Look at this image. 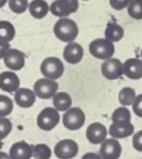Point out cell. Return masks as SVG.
Masks as SVG:
<instances>
[{
	"label": "cell",
	"instance_id": "1",
	"mask_svg": "<svg viewBox=\"0 0 142 159\" xmlns=\"http://www.w3.org/2000/svg\"><path fill=\"white\" fill-rule=\"evenodd\" d=\"M54 35L64 42H72L78 36L79 28L77 24L68 18H63L56 22L53 27Z\"/></svg>",
	"mask_w": 142,
	"mask_h": 159
},
{
	"label": "cell",
	"instance_id": "2",
	"mask_svg": "<svg viewBox=\"0 0 142 159\" xmlns=\"http://www.w3.org/2000/svg\"><path fill=\"white\" fill-rule=\"evenodd\" d=\"M89 52L97 59L108 60L110 59L114 54L115 48L111 41L106 39H97L90 43Z\"/></svg>",
	"mask_w": 142,
	"mask_h": 159
},
{
	"label": "cell",
	"instance_id": "3",
	"mask_svg": "<svg viewBox=\"0 0 142 159\" xmlns=\"http://www.w3.org/2000/svg\"><path fill=\"white\" fill-rule=\"evenodd\" d=\"M64 64L57 57H48L41 63V73L50 80H57L64 73Z\"/></svg>",
	"mask_w": 142,
	"mask_h": 159
},
{
	"label": "cell",
	"instance_id": "4",
	"mask_svg": "<svg viewBox=\"0 0 142 159\" xmlns=\"http://www.w3.org/2000/svg\"><path fill=\"white\" fill-rule=\"evenodd\" d=\"M60 121V114L58 111L53 108L43 109L38 116V125L40 129L50 131L53 129Z\"/></svg>",
	"mask_w": 142,
	"mask_h": 159
},
{
	"label": "cell",
	"instance_id": "5",
	"mask_svg": "<svg viewBox=\"0 0 142 159\" xmlns=\"http://www.w3.org/2000/svg\"><path fill=\"white\" fill-rule=\"evenodd\" d=\"M85 123V114L80 108H71L63 116V124L69 130H78Z\"/></svg>",
	"mask_w": 142,
	"mask_h": 159
},
{
	"label": "cell",
	"instance_id": "6",
	"mask_svg": "<svg viewBox=\"0 0 142 159\" xmlns=\"http://www.w3.org/2000/svg\"><path fill=\"white\" fill-rule=\"evenodd\" d=\"M58 84L50 79H39L34 84V91L38 98L42 99H49L56 95L58 90Z\"/></svg>",
	"mask_w": 142,
	"mask_h": 159
},
{
	"label": "cell",
	"instance_id": "7",
	"mask_svg": "<svg viewBox=\"0 0 142 159\" xmlns=\"http://www.w3.org/2000/svg\"><path fill=\"white\" fill-rule=\"evenodd\" d=\"M79 9L78 0H55L51 5V11L57 17H65Z\"/></svg>",
	"mask_w": 142,
	"mask_h": 159
},
{
	"label": "cell",
	"instance_id": "8",
	"mask_svg": "<svg viewBox=\"0 0 142 159\" xmlns=\"http://www.w3.org/2000/svg\"><path fill=\"white\" fill-rule=\"evenodd\" d=\"M78 152L79 146L72 139H63L54 147V154L59 159H72Z\"/></svg>",
	"mask_w": 142,
	"mask_h": 159
},
{
	"label": "cell",
	"instance_id": "9",
	"mask_svg": "<svg viewBox=\"0 0 142 159\" xmlns=\"http://www.w3.org/2000/svg\"><path fill=\"white\" fill-rule=\"evenodd\" d=\"M101 71L103 76L109 80V81H113V80H117L121 78V76L123 74V68L122 64L120 60L116 58H110L106 60L101 66Z\"/></svg>",
	"mask_w": 142,
	"mask_h": 159
},
{
	"label": "cell",
	"instance_id": "10",
	"mask_svg": "<svg viewBox=\"0 0 142 159\" xmlns=\"http://www.w3.org/2000/svg\"><path fill=\"white\" fill-rule=\"evenodd\" d=\"M122 154V146L115 139H106L100 147V156L103 159H119Z\"/></svg>",
	"mask_w": 142,
	"mask_h": 159
},
{
	"label": "cell",
	"instance_id": "11",
	"mask_svg": "<svg viewBox=\"0 0 142 159\" xmlns=\"http://www.w3.org/2000/svg\"><path fill=\"white\" fill-rule=\"evenodd\" d=\"M4 63L8 68L12 70H20L24 66L25 55L19 50L10 49L4 55Z\"/></svg>",
	"mask_w": 142,
	"mask_h": 159
},
{
	"label": "cell",
	"instance_id": "12",
	"mask_svg": "<svg viewBox=\"0 0 142 159\" xmlns=\"http://www.w3.org/2000/svg\"><path fill=\"white\" fill-rule=\"evenodd\" d=\"M86 137L92 144H102L106 140L107 129L101 123L91 124L86 130Z\"/></svg>",
	"mask_w": 142,
	"mask_h": 159
},
{
	"label": "cell",
	"instance_id": "13",
	"mask_svg": "<svg viewBox=\"0 0 142 159\" xmlns=\"http://www.w3.org/2000/svg\"><path fill=\"white\" fill-rule=\"evenodd\" d=\"M20 80L18 76L11 71H5L0 74V89L5 92L12 93L19 89Z\"/></svg>",
	"mask_w": 142,
	"mask_h": 159
},
{
	"label": "cell",
	"instance_id": "14",
	"mask_svg": "<svg viewBox=\"0 0 142 159\" xmlns=\"http://www.w3.org/2000/svg\"><path fill=\"white\" fill-rule=\"evenodd\" d=\"M123 74L131 80L142 78V61L136 58H130L122 64Z\"/></svg>",
	"mask_w": 142,
	"mask_h": 159
},
{
	"label": "cell",
	"instance_id": "15",
	"mask_svg": "<svg viewBox=\"0 0 142 159\" xmlns=\"http://www.w3.org/2000/svg\"><path fill=\"white\" fill-rule=\"evenodd\" d=\"M83 49L82 47L75 42L68 43L64 50V58L69 64H78L82 60L83 57Z\"/></svg>",
	"mask_w": 142,
	"mask_h": 159
},
{
	"label": "cell",
	"instance_id": "16",
	"mask_svg": "<svg viewBox=\"0 0 142 159\" xmlns=\"http://www.w3.org/2000/svg\"><path fill=\"white\" fill-rule=\"evenodd\" d=\"M33 155V147L25 141L14 143L10 150L11 159H30Z\"/></svg>",
	"mask_w": 142,
	"mask_h": 159
},
{
	"label": "cell",
	"instance_id": "17",
	"mask_svg": "<svg viewBox=\"0 0 142 159\" xmlns=\"http://www.w3.org/2000/svg\"><path fill=\"white\" fill-rule=\"evenodd\" d=\"M36 101V95L28 88H20L15 93V102L21 108H30Z\"/></svg>",
	"mask_w": 142,
	"mask_h": 159
},
{
	"label": "cell",
	"instance_id": "18",
	"mask_svg": "<svg viewBox=\"0 0 142 159\" xmlns=\"http://www.w3.org/2000/svg\"><path fill=\"white\" fill-rule=\"evenodd\" d=\"M134 133V125L131 123H112L109 126V134L114 139H124Z\"/></svg>",
	"mask_w": 142,
	"mask_h": 159
},
{
	"label": "cell",
	"instance_id": "19",
	"mask_svg": "<svg viewBox=\"0 0 142 159\" xmlns=\"http://www.w3.org/2000/svg\"><path fill=\"white\" fill-rule=\"evenodd\" d=\"M49 11V5L45 0H33L29 5V12L36 19L44 18Z\"/></svg>",
	"mask_w": 142,
	"mask_h": 159
},
{
	"label": "cell",
	"instance_id": "20",
	"mask_svg": "<svg viewBox=\"0 0 142 159\" xmlns=\"http://www.w3.org/2000/svg\"><path fill=\"white\" fill-rule=\"evenodd\" d=\"M52 102H53L54 108L59 111H67L69 110V108L71 107V105H72V99H71V97L65 92L57 93L53 97Z\"/></svg>",
	"mask_w": 142,
	"mask_h": 159
},
{
	"label": "cell",
	"instance_id": "21",
	"mask_svg": "<svg viewBox=\"0 0 142 159\" xmlns=\"http://www.w3.org/2000/svg\"><path fill=\"white\" fill-rule=\"evenodd\" d=\"M123 34L124 32L122 27L116 23H109L105 30L106 39L111 41L112 43L121 40L123 37Z\"/></svg>",
	"mask_w": 142,
	"mask_h": 159
},
{
	"label": "cell",
	"instance_id": "22",
	"mask_svg": "<svg viewBox=\"0 0 142 159\" xmlns=\"http://www.w3.org/2000/svg\"><path fill=\"white\" fill-rule=\"evenodd\" d=\"M15 37V28L8 21H0V41L9 43Z\"/></svg>",
	"mask_w": 142,
	"mask_h": 159
},
{
	"label": "cell",
	"instance_id": "23",
	"mask_svg": "<svg viewBox=\"0 0 142 159\" xmlns=\"http://www.w3.org/2000/svg\"><path fill=\"white\" fill-rule=\"evenodd\" d=\"M135 98V92L131 87H124L119 93V101L122 106L133 105Z\"/></svg>",
	"mask_w": 142,
	"mask_h": 159
},
{
	"label": "cell",
	"instance_id": "24",
	"mask_svg": "<svg viewBox=\"0 0 142 159\" xmlns=\"http://www.w3.org/2000/svg\"><path fill=\"white\" fill-rule=\"evenodd\" d=\"M112 123H131V113L126 107L116 109L111 116Z\"/></svg>",
	"mask_w": 142,
	"mask_h": 159
},
{
	"label": "cell",
	"instance_id": "25",
	"mask_svg": "<svg viewBox=\"0 0 142 159\" xmlns=\"http://www.w3.org/2000/svg\"><path fill=\"white\" fill-rule=\"evenodd\" d=\"M33 147V156L35 159H50L51 156V151L46 144H37Z\"/></svg>",
	"mask_w": 142,
	"mask_h": 159
},
{
	"label": "cell",
	"instance_id": "26",
	"mask_svg": "<svg viewBox=\"0 0 142 159\" xmlns=\"http://www.w3.org/2000/svg\"><path fill=\"white\" fill-rule=\"evenodd\" d=\"M128 14L135 20L142 19V0H132L128 6Z\"/></svg>",
	"mask_w": 142,
	"mask_h": 159
},
{
	"label": "cell",
	"instance_id": "27",
	"mask_svg": "<svg viewBox=\"0 0 142 159\" xmlns=\"http://www.w3.org/2000/svg\"><path fill=\"white\" fill-rule=\"evenodd\" d=\"M13 110L12 100L3 95H0V118L8 116Z\"/></svg>",
	"mask_w": 142,
	"mask_h": 159
},
{
	"label": "cell",
	"instance_id": "28",
	"mask_svg": "<svg viewBox=\"0 0 142 159\" xmlns=\"http://www.w3.org/2000/svg\"><path fill=\"white\" fill-rule=\"evenodd\" d=\"M9 6L13 12L21 14L26 11L28 1L27 0H9Z\"/></svg>",
	"mask_w": 142,
	"mask_h": 159
},
{
	"label": "cell",
	"instance_id": "29",
	"mask_svg": "<svg viewBox=\"0 0 142 159\" xmlns=\"http://www.w3.org/2000/svg\"><path fill=\"white\" fill-rule=\"evenodd\" d=\"M12 129V124L9 119L0 118V141L4 139Z\"/></svg>",
	"mask_w": 142,
	"mask_h": 159
},
{
	"label": "cell",
	"instance_id": "30",
	"mask_svg": "<svg viewBox=\"0 0 142 159\" xmlns=\"http://www.w3.org/2000/svg\"><path fill=\"white\" fill-rule=\"evenodd\" d=\"M132 0H109V4L111 8L116 11H122L127 6H129Z\"/></svg>",
	"mask_w": 142,
	"mask_h": 159
},
{
	"label": "cell",
	"instance_id": "31",
	"mask_svg": "<svg viewBox=\"0 0 142 159\" xmlns=\"http://www.w3.org/2000/svg\"><path fill=\"white\" fill-rule=\"evenodd\" d=\"M132 107H133V111H134L135 114L136 116L142 118V94L138 95L135 98Z\"/></svg>",
	"mask_w": 142,
	"mask_h": 159
},
{
	"label": "cell",
	"instance_id": "32",
	"mask_svg": "<svg viewBox=\"0 0 142 159\" xmlns=\"http://www.w3.org/2000/svg\"><path fill=\"white\" fill-rule=\"evenodd\" d=\"M133 147L138 152H142V130L136 132L133 136Z\"/></svg>",
	"mask_w": 142,
	"mask_h": 159
},
{
	"label": "cell",
	"instance_id": "33",
	"mask_svg": "<svg viewBox=\"0 0 142 159\" xmlns=\"http://www.w3.org/2000/svg\"><path fill=\"white\" fill-rule=\"evenodd\" d=\"M8 50H10V44L0 41V59H1L2 57H4V55Z\"/></svg>",
	"mask_w": 142,
	"mask_h": 159
},
{
	"label": "cell",
	"instance_id": "34",
	"mask_svg": "<svg viewBox=\"0 0 142 159\" xmlns=\"http://www.w3.org/2000/svg\"><path fill=\"white\" fill-rule=\"evenodd\" d=\"M82 159H103V158L95 152H87L82 156Z\"/></svg>",
	"mask_w": 142,
	"mask_h": 159
},
{
	"label": "cell",
	"instance_id": "35",
	"mask_svg": "<svg viewBox=\"0 0 142 159\" xmlns=\"http://www.w3.org/2000/svg\"><path fill=\"white\" fill-rule=\"evenodd\" d=\"M0 159H11V158L10 155H8V153L4 152H0Z\"/></svg>",
	"mask_w": 142,
	"mask_h": 159
},
{
	"label": "cell",
	"instance_id": "36",
	"mask_svg": "<svg viewBox=\"0 0 142 159\" xmlns=\"http://www.w3.org/2000/svg\"><path fill=\"white\" fill-rule=\"evenodd\" d=\"M6 3H7V0H0V9L4 7V5H6Z\"/></svg>",
	"mask_w": 142,
	"mask_h": 159
},
{
	"label": "cell",
	"instance_id": "37",
	"mask_svg": "<svg viewBox=\"0 0 142 159\" xmlns=\"http://www.w3.org/2000/svg\"><path fill=\"white\" fill-rule=\"evenodd\" d=\"M141 57H142V51H141Z\"/></svg>",
	"mask_w": 142,
	"mask_h": 159
},
{
	"label": "cell",
	"instance_id": "38",
	"mask_svg": "<svg viewBox=\"0 0 142 159\" xmlns=\"http://www.w3.org/2000/svg\"><path fill=\"white\" fill-rule=\"evenodd\" d=\"M84 1H87V0H84Z\"/></svg>",
	"mask_w": 142,
	"mask_h": 159
}]
</instances>
